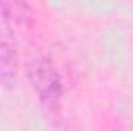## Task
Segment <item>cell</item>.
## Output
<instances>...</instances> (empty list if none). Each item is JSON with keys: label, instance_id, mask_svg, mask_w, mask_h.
<instances>
[{"label": "cell", "instance_id": "6da1fadb", "mask_svg": "<svg viewBox=\"0 0 133 131\" xmlns=\"http://www.w3.org/2000/svg\"><path fill=\"white\" fill-rule=\"evenodd\" d=\"M26 77L46 108H57L62 99V80L53 62L45 56H34L26 62Z\"/></svg>", "mask_w": 133, "mask_h": 131}, {"label": "cell", "instance_id": "3957f363", "mask_svg": "<svg viewBox=\"0 0 133 131\" xmlns=\"http://www.w3.org/2000/svg\"><path fill=\"white\" fill-rule=\"evenodd\" d=\"M0 11L16 31L31 23V8L26 0H0Z\"/></svg>", "mask_w": 133, "mask_h": 131}, {"label": "cell", "instance_id": "7a4b0ae2", "mask_svg": "<svg viewBox=\"0 0 133 131\" xmlns=\"http://www.w3.org/2000/svg\"><path fill=\"white\" fill-rule=\"evenodd\" d=\"M19 79V51L16 30L0 11V85L6 90L16 86Z\"/></svg>", "mask_w": 133, "mask_h": 131}]
</instances>
